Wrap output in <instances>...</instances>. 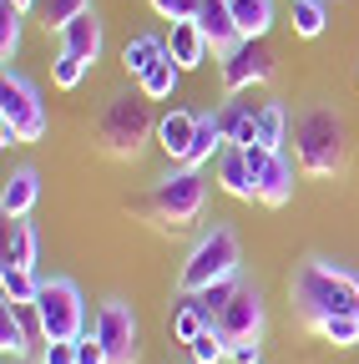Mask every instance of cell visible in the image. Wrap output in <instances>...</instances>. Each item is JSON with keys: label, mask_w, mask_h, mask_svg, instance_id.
<instances>
[{"label": "cell", "mask_w": 359, "mask_h": 364, "mask_svg": "<svg viewBox=\"0 0 359 364\" xmlns=\"http://www.w3.org/2000/svg\"><path fill=\"white\" fill-rule=\"evenodd\" d=\"M193 364H223V359H228V339H223L218 329H208V334H198L193 344Z\"/></svg>", "instance_id": "obj_33"}, {"label": "cell", "mask_w": 359, "mask_h": 364, "mask_svg": "<svg viewBox=\"0 0 359 364\" xmlns=\"http://www.w3.org/2000/svg\"><path fill=\"white\" fill-rule=\"evenodd\" d=\"M0 349H6V359H26L31 354V329L26 318L6 304V314H0Z\"/></svg>", "instance_id": "obj_27"}, {"label": "cell", "mask_w": 359, "mask_h": 364, "mask_svg": "<svg viewBox=\"0 0 359 364\" xmlns=\"http://www.w3.org/2000/svg\"><path fill=\"white\" fill-rule=\"evenodd\" d=\"M21 21H26V11L16 0H0V56L6 61H16V51H21Z\"/></svg>", "instance_id": "obj_29"}, {"label": "cell", "mask_w": 359, "mask_h": 364, "mask_svg": "<svg viewBox=\"0 0 359 364\" xmlns=\"http://www.w3.org/2000/svg\"><path fill=\"white\" fill-rule=\"evenodd\" d=\"M208 329H213V318H208V309H203L193 294L172 309V339H177V344H193V339L208 334Z\"/></svg>", "instance_id": "obj_21"}, {"label": "cell", "mask_w": 359, "mask_h": 364, "mask_svg": "<svg viewBox=\"0 0 359 364\" xmlns=\"http://www.w3.org/2000/svg\"><path fill=\"white\" fill-rule=\"evenodd\" d=\"M218 188L233 193V198H243V203H258V182L248 172L243 147H223V157H218Z\"/></svg>", "instance_id": "obj_17"}, {"label": "cell", "mask_w": 359, "mask_h": 364, "mask_svg": "<svg viewBox=\"0 0 359 364\" xmlns=\"http://www.w3.org/2000/svg\"><path fill=\"white\" fill-rule=\"evenodd\" d=\"M16 6H21V11H31V6H36V0H16Z\"/></svg>", "instance_id": "obj_39"}, {"label": "cell", "mask_w": 359, "mask_h": 364, "mask_svg": "<svg viewBox=\"0 0 359 364\" xmlns=\"http://www.w3.org/2000/svg\"><path fill=\"white\" fill-rule=\"evenodd\" d=\"M314 334L329 339V344H339V349H349V344H359V314H334V318H324Z\"/></svg>", "instance_id": "obj_31"}, {"label": "cell", "mask_w": 359, "mask_h": 364, "mask_svg": "<svg viewBox=\"0 0 359 364\" xmlns=\"http://www.w3.org/2000/svg\"><path fill=\"white\" fill-rule=\"evenodd\" d=\"M162 56H167V36H152V31L132 36V41L122 46V66H127V76H132V81H142V76H147V66H152V61H162Z\"/></svg>", "instance_id": "obj_19"}, {"label": "cell", "mask_w": 359, "mask_h": 364, "mask_svg": "<svg viewBox=\"0 0 359 364\" xmlns=\"http://www.w3.org/2000/svg\"><path fill=\"white\" fill-rule=\"evenodd\" d=\"M97 339L107 344V354H112V364H137L142 359V349H137V314H132V304L127 299H107L102 309H97Z\"/></svg>", "instance_id": "obj_8"}, {"label": "cell", "mask_w": 359, "mask_h": 364, "mask_svg": "<svg viewBox=\"0 0 359 364\" xmlns=\"http://www.w3.org/2000/svg\"><path fill=\"white\" fill-rule=\"evenodd\" d=\"M0 294H6V304H36V294H41L36 268H11V263H0Z\"/></svg>", "instance_id": "obj_25"}, {"label": "cell", "mask_w": 359, "mask_h": 364, "mask_svg": "<svg viewBox=\"0 0 359 364\" xmlns=\"http://www.w3.org/2000/svg\"><path fill=\"white\" fill-rule=\"evenodd\" d=\"M76 364H112V354H107V344L97 339V329H86V334L76 339Z\"/></svg>", "instance_id": "obj_36"}, {"label": "cell", "mask_w": 359, "mask_h": 364, "mask_svg": "<svg viewBox=\"0 0 359 364\" xmlns=\"http://www.w3.org/2000/svg\"><path fill=\"white\" fill-rule=\"evenodd\" d=\"M16 364H31V359H16Z\"/></svg>", "instance_id": "obj_40"}, {"label": "cell", "mask_w": 359, "mask_h": 364, "mask_svg": "<svg viewBox=\"0 0 359 364\" xmlns=\"http://www.w3.org/2000/svg\"><path fill=\"white\" fill-rule=\"evenodd\" d=\"M218 127L228 136V147H253L258 142V107L253 102H223L218 107Z\"/></svg>", "instance_id": "obj_18"}, {"label": "cell", "mask_w": 359, "mask_h": 364, "mask_svg": "<svg viewBox=\"0 0 359 364\" xmlns=\"http://www.w3.org/2000/svg\"><path fill=\"white\" fill-rule=\"evenodd\" d=\"M324 26H329L324 0H294V36L314 41V36H324Z\"/></svg>", "instance_id": "obj_28"}, {"label": "cell", "mask_w": 359, "mask_h": 364, "mask_svg": "<svg viewBox=\"0 0 359 364\" xmlns=\"http://www.w3.org/2000/svg\"><path fill=\"white\" fill-rule=\"evenodd\" d=\"M0 122L16 127L21 142H41V136H46V107H41V91L21 71H6V81H0Z\"/></svg>", "instance_id": "obj_7"}, {"label": "cell", "mask_w": 359, "mask_h": 364, "mask_svg": "<svg viewBox=\"0 0 359 364\" xmlns=\"http://www.w3.org/2000/svg\"><path fill=\"white\" fill-rule=\"evenodd\" d=\"M198 26H203V36H208V46H213V56H228L233 46L243 41L228 0H203V6H198Z\"/></svg>", "instance_id": "obj_12"}, {"label": "cell", "mask_w": 359, "mask_h": 364, "mask_svg": "<svg viewBox=\"0 0 359 364\" xmlns=\"http://www.w3.org/2000/svg\"><path fill=\"white\" fill-rule=\"evenodd\" d=\"M6 364H16V359H6Z\"/></svg>", "instance_id": "obj_41"}, {"label": "cell", "mask_w": 359, "mask_h": 364, "mask_svg": "<svg viewBox=\"0 0 359 364\" xmlns=\"http://www.w3.org/2000/svg\"><path fill=\"white\" fill-rule=\"evenodd\" d=\"M36 314H41V339H46V344L86 334V304H81V289L71 279H46V284H41Z\"/></svg>", "instance_id": "obj_6"}, {"label": "cell", "mask_w": 359, "mask_h": 364, "mask_svg": "<svg viewBox=\"0 0 359 364\" xmlns=\"http://www.w3.org/2000/svg\"><path fill=\"white\" fill-rule=\"evenodd\" d=\"M41 364H76V339H56V344H46Z\"/></svg>", "instance_id": "obj_37"}, {"label": "cell", "mask_w": 359, "mask_h": 364, "mask_svg": "<svg viewBox=\"0 0 359 364\" xmlns=\"http://www.w3.org/2000/svg\"><path fill=\"white\" fill-rule=\"evenodd\" d=\"M6 263L11 268H36V228L26 218L6 223Z\"/></svg>", "instance_id": "obj_22"}, {"label": "cell", "mask_w": 359, "mask_h": 364, "mask_svg": "<svg viewBox=\"0 0 359 364\" xmlns=\"http://www.w3.org/2000/svg\"><path fill=\"white\" fill-rule=\"evenodd\" d=\"M177 81H183V66H177L172 56H162V61H152V66H147V76H142L137 86L147 91L152 102H167L172 91H177Z\"/></svg>", "instance_id": "obj_26"}, {"label": "cell", "mask_w": 359, "mask_h": 364, "mask_svg": "<svg viewBox=\"0 0 359 364\" xmlns=\"http://www.w3.org/2000/svg\"><path fill=\"white\" fill-rule=\"evenodd\" d=\"M102 46H107V36H102V21H97V11H81L66 31H61V51H71V56H81L86 66H97L102 61Z\"/></svg>", "instance_id": "obj_14"}, {"label": "cell", "mask_w": 359, "mask_h": 364, "mask_svg": "<svg viewBox=\"0 0 359 364\" xmlns=\"http://www.w3.org/2000/svg\"><path fill=\"white\" fill-rule=\"evenodd\" d=\"M228 6H233V21H238L243 41L268 36V26H274V0H228Z\"/></svg>", "instance_id": "obj_24"}, {"label": "cell", "mask_w": 359, "mask_h": 364, "mask_svg": "<svg viewBox=\"0 0 359 364\" xmlns=\"http://www.w3.org/2000/svg\"><path fill=\"white\" fill-rule=\"evenodd\" d=\"M147 6H152L162 21H198V6H203V0H147Z\"/></svg>", "instance_id": "obj_35"}, {"label": "cell", "mask_w": 359, "mask_h": 364, "mask_svg": "<svg viewBox=\"0 0 359 364\" xmlns=\"http://www.w3.org/2000/svg\"><path fill=\"white\" fill-rule=\"evenodd\" d=\"M289 112H284V102H263L258 107V142L268 147V152H284V142H289Z\"/></svg>", "instance_id": "obj_23"}, {"label": "cell", "mask_w": 359, "mask_h": 364, "mask_svg": "<svg viewBox=\"0 0 359 364\" xmlns=\"http://www.w3.org/2000/svg\"><path fill=\"white\" fill-rule=\"evenodd\" d=\"M36 203H41V172L36 167H16L6 177V193H0V213H6V223L11 218H31Z\"/></svg>", "instance_id": "obj_16"}, {"label": "cell", "mask_w": 359, "mask_h": 364, "mask_svg": "<svg viewBox=\"0 0 359 364\" xmlns=\"http://www.w3.org/2000/svg\"><path fill=\"white\" fill-rule=\"evenodd\" d=\"M147 208H152L167 228L198 223L203 208H208V182H203V172H198V167H172V172H162V177L152 182Z\"/></svg>", "instance_id": "obj_5"}, {"label": "cell", "mask_w": 359, "mask_h": 364, "mask_svg": "<svg viewBox=\"0 0 359 364\" xmlns=\"http://www.w3.org/2000/svg\"><path fill=\"white\" fill-rule=\"evenodd\" d=\"M193 136H198V112H183V107H172V112L157 122V147H162V152H167L177 167H188Z\"/></svg>", "instance_id": "obj_13"}, {"label": "cell", "mask_w": 359, "mask_h": 364, "mask_svg": "<svg viewBox=\"0 0 359 364\" xmlns=\"http://www.w3.org/2000/svg\"><path fill=\"white\" fill-rule=\"evenodd\" d=\"M167 56L183 66V71H198L208 56H213V46H208V36H203V26L198 21H172V36H167Z\"/></svg>", "instance_id": "obj_15"}, {"label": "cell", "mask_w": 359, "mask_h": 364, "mask_svg": "<svg viewBox=\"0 0 359 364\" xmlns=\"http://www.w3.org/2000/svg\"><path fill=\"white\" fill-rule=\"evenodd\" d=\"M223 147H228V136H223L218 127V112H198V136H193V152H188V167H208L213 157H223Z\"/></svg>", "instance_id": "obj_20"}, {"label": "cell", "mask_w": 359, "mask_h": 364, "mask_svg": "<svg viewBox=\"0 0 359 364\" xmlns=\"http://www.w3.org/2000/svg\"><path fill=\"white\" fill-rule=\"evenodd\" d=\"M289 299L304 329H319L334 314H359V279L329 258H304L289 279Z\"/></svg>", "instance_id": "obj_1"}, {"label": "cell", "mask_w": 359, "mask_h": 364, "mask_svg": "<svg viewBox=\"0 0 359 364\" xmlns=\"http://www.w3.org/2000/svg\"><path fill=\"white\" fill-rule=\"evenodd\" d=\"M218 61H223V86H228L233 97L274 76V51H268V41H263V36H253V41H238L233 51H228V56H218Z\"/></svg>", "instance_id": "obj_10"}, {"label": "cell", "mask_w": 359, "mask_h": 364, "mask_svg": "<svg viewBox=\"0 0 359 364\" xmlns=\"http://www.w3.org/2000/svg\"><path fill=\"white\" fill-rule=\"evenodd\" d=\"M147 91L132 86V91H117V97H107L102 117H97V142L107 157H137L147 147V136H157V122L147 112Z\"/></svg>", "instance_id": "obj_3"}, {"label": "cell", "mask_w": 359, "mask_h": 364, "mask_svg": "<svg viewBox=\"0 0 359 364\" xmlns=\"http://www.w3.org/2000/svg\"><path fill=\"white\" fill-rule=\"evenodd\" d=\"M223 279H243V248H238V233L228 223L208 228V233L188 248L183 268H177V289L183 294H203Z\"/></svg>", "instance_id": "obj_4"}, {"label": "cell", "mask_w": 359, "mask_h": 364, "mask_svg": "<svg viewBox=\"0 0 359 364\" xmlns=\"http://www.w3.org/2000/svg\"><path fill=\"white\" fill-rule=\"evenodd\" d=\"M238 284H243V279H223V284H213V289H203V294H193V299L208 309V318H218V314H223V304L238 294Z\"/></svg>", "instance_id": "obj_34"}, {"label": "cell", "mask_w": 359, "mask_h": 364, "mask_svg": "<svg viewBox=\"0 0 359 364\" xmlns=\"http://www.w3.org/2000/svg\"><path fill=\"white\" fill-rule=\"evenodd\" d=\"M86 71H92V66H86L81 56H71V51H56V61H51V81H56L61 91H76Z\"/></svg>", "instance_id": "obj_32"}, {"label": "cell", "mask_w": 359, "mask_h": 364, "mask_svg": "<svg viewBox=\"0 0 359 364\" xmlns=\"http://www.w3.org/2000/svg\"><path fill=\"white\" fill-rule=\"evenodd\" d=\"M81 11H92V0H41V26L61 36Z\"/></svg>", "instance_id": "obj_30"}, {"label": "cell", "mask_w": 359, "mask_h": 364, "mask_svg": "<svg viewBox=\"0 0 359 364\" xmlns=\"http://www.w3.org/2000/svg\"><path fill=\"white\" fill-rule=\"evenodd\" d=\"M289 142H294V157L309 177H339L344 162H349V132H344V117L324 102H314L294 117V132H289Z\"/></svg>", "instance_id": "obj_2"}, {"label": "cell", "mask_w": 359, "mask_h": 364, "mask_svg": "<svg viewBox=\"0 0 359 364\" xmlns=\"http://www.w3.org/2000/svg\"><path fill=\"white\" fill-rule=\"evenodd\" d=\"M213 329L228 339V344L263 339V294H258V284H238V294L223 304V314L213 318Z\"/></svg>", "instance_id": "obj_11"}, {"label": "cell", "mask_w": 359, "mask_h": 364, "mask_svg": "<svg viewBox=\"0 0 359 364\" xmlns=\"http://www.w3.org/2000/svg\"><path fill=\"white\" fill-rule=\"evenodd\" d=\"M228 359H233V364H258V359H263V339H243V344H228Z\"/></svg>", "instance_id": "obj_38"}, {"label": "cell", "mask_w": 359, "mask_h": 364, "mask_svg": "<svg viewBox=\"0 0 359 364\" xmlns=\"http://www.w3.org/2000/svg\"><path fill=\"white\" fill-rule=\"evenodd\" d=\"M243 157H248V172H253V182H258V203H263V208H284V203L294 198V162H289L284 152H268L263 142L243 147Z\"/></svg>", "instance_id": "obj_9"}]
</instances>
